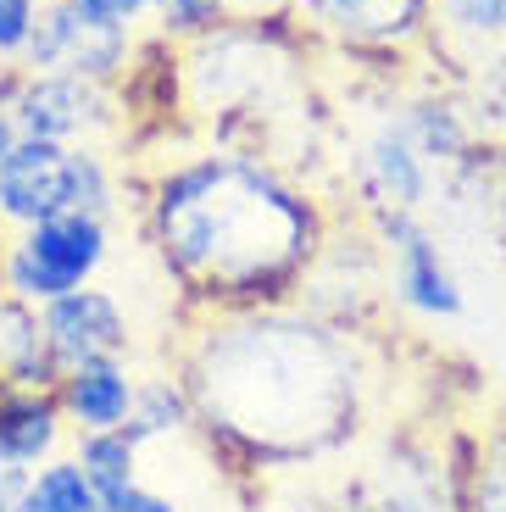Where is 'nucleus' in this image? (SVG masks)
<instances>
[{"label": "nucleus", "mask_w": 506, "mask_h": 512, "mask_svg": "<svg viewBox=\"0 0 506 512\" xmlns=\"http://www.w3.org/2000/svg\"><path fill=\"white\" fill-rule=\"evenodd\" d=\"M462 512H506V429L479 440L462 474Z\"/></svg>", "instance_id": "nucleus-20"}, {"label": "nucleus", "mask_w": 506, "mask_h": 512, "mask_svg": "<svg viewBox=\"0 0 506 512\" xmlns=\"http://www.w3.org/2000/svg\"><path fill=\"white\" fill-rule=\"evenodd\" d=\"M134 396H140V373L128 368V362H89V368L62 373V384H56V401H62L73 435L128 429Z\"/></svg>", "instance_id": "nucleus-14"}, {"label": "nucleus", "mask_w": 506, "mask_h": 512, "mask_svg": "<svg viewBox=\"0 0 506 512\" xmlns=\"http://www.w3.org/2000/svg\"><path fill=\"white\" fill-rule=\"evenodd\" d=\"M351 184L362 195L367 223L395 218V212H429L434 190H440V167L412 145L401 117H379L351 151Z\"/></svg>", "instance_id": "nucleus-9"}, {"label": "nucleus", "mask_w": 506, "mask_h": 512, "mask_svg": "<svg viewBox=\"0 0 506 512\" xmlns=\"http://www.w3.org/2000/svg\"><path fill=\"white\" fill-rule=\"evenodd\" d=\"M128 429H134L145 446L162 440V435L195 429V401H190V390H184V379H178V373H140V396H134Z\"/></svg>", "instance_id": "nucleus-17"}, {"label": "nucleus", "mask_w": 506, "mask_h": 512, "mask_svg": "<svg viewBox=\"0 0 506 512\" xmlns=\"http://www.w3.org/2000/svg\"><path fill=\"white\" fill-rule=\"evenodd\" d=\"M145 234L195 312H240L301 295L329 218L279 162L212 145L151 184Z\"/></svg>", "instance_id": "nucleus-2"}, {"label": "nucleus", "mask_w": 506, "mask_h": 512, "mask_svg": "<svg viewBox=\"0 0 506 512\" xmlns=\"http://www.w3.org/2000/svg\"><path fill=\"white\" fill-rule=\"evenodd\" d=\"M117 206H123V184L101 145L23 140L0 167V229L6 234L67 218V212L112 223Z\"/></svg>", "instance_id": "nucleus-4"}, {"label": "nucleus", "mask_w": 506, "mask_h": 512, "mask_svg": "<svg viewBox=\"0 0 506 512\" xmlns=\"http://www.w3.org/2000/svg\"><path fill=\"white\" fill-rule=\"evenodd\" d=\"M106 256H112V223L106 218L67 212V218L17 229L0 245V295H17L28 307H51L62 295L95 284Z\"/></svg>", "instance_id": "nucleus-5"}, {"label": "nucleus", "mask_w": 506, "mask_h": 512, "mask_svg": "<svg viewBox=\"0 0 506 512\" xmlns=\"http://www.w3.org/2000/svg\"><path fill=\"white\" fill-rule=\"evenodd\" d=\"M23 145V128H17V117H12V106H0V167H6V156Z\"/></svg>", "instance_id": "nucleus-26"}, {"label": "nucleus", "mask_w": 506, "mask_h": 512, "mask_svg": "<svg viewBox=\"0 0 506 512\" xmlns=\"http://www.w3.org/2000/svg\"><path fill=\"white\" fill-rule=\"evenodd\" d=\"M195 429L240 474H290L351 446L367 418V362L356 329L301 301L201 312L178 351Z\"/></svg>", "instance_id": "nucleus-1"}, {"label": "nucleus", "mask_w": 506, "mask_h": 512, "mask_svg": "<svg viewBox=\"0 0 506 512\" xmlns=\"http://www.w3.org/2000/svg\"><path fill=\"white\" fill-rule=\"evenodd\" d=\"M12 117L23 140H51V145H101L106 134L123 128V101L106 84L67 73H28L12 67Z\"/></svg>", "instance_id": "nucleus-7"}, {"label": "nucleus", "mask_w": 506, "mask_h": 512, "mask_svg": "<svg viewBox=\"0 0 506 512\" xmlns=\"http://www.w3.org/2000/svg\"><path fill=\"white\" fill-rule=\"evenodd\" d=\"M28 468H0V512H23Z\"/></svg>", "instance_id": "nucleus-25"}, {"label": "nucleus", "mask_w": 506, "mask_h": 512, "mask_svg": "<svg viewBox=\"0 0 506 512\" xmlns=\"http://www.w3.org/2000/svg\"><path fill=\"white\" fill-rule=\"evenodd\" d=\"M39 12H45V0H0V56L6 62H23Z\"/></svg>", "instance_id": "nucleus-22"}, {"label": "nucleus", "mask_w": 506, "mask_h": 512, "mask_svg": "<svg viewBox=\"0 0 506 512\" xmlns=\"http://www.w3.org/2000/svg\"><path fill=\"white\" fill-rule=\"evenodd\" d=\"M184 101L212 123L217 151L262 156L267 123L301 95V51L284 34V17H234L178 51Z\"/></svg>", "instance_id": "nucleus-3"}, {"label": "nucleus", "mask_w": 506, "mask_h": 512, "mask_svg": "<svg viewBox=\"0 0 506 512\" xmlns=\"http://www.w3.org/2000/svg\"><path fill=\"white\" fill-rule=\"evenodd\" d=\"M0 379L12 390H56L62 384L45 318L17 295H0Z\"/></svg>", "instance_id": "nucleus-15"}, {"label": "nucleus", "mask_w": 506, "mask_h": 512, "mask_svg": "<svg viewBox=\"0 0 506 512\" xmlns=\"http://www.w3.org/2000/svg\"><path fill=\"white\" fill-rule=\"evenodd\" d=\"M240 17V0H156V34L167 39V45H195V39H206L212 28L234 23Z\"/></svg>", "instance_id": "nucleus-19"}, {"label": "nucleus", "mask_w": 506, "mask_h": 512, "mask_svg": "<svg viewBox=\"0 0 506 512\" xmlns=\"http://www.w3.org/2000/svg\"><path fill=\"white\" fill-rule=\"evenodd\" d=\"M89 17H101V23H117V28H134L145 17H156V0H78Z\"/></svg>", "instance_id": "nucleus-23"}, {"label": "nucleus", "mask_w": 506, "mask_h": 512, "mask_svg": "<svg viewBox=\"0 0 506 512\" xmlns=\"http://www.w3.org/2000/svg\"><path fill=\"white\" fill-rule=\"evenodd\" d=\"M373 229H379V256H384V290L395 295V307L434 323L462 318L468 295H462V279H456L429 218L423 212H395V218H373Z\"/></svg>", "instance_id": "nucleus-8"}, {"label": "nucleus", "mask_w": 506, "mask_h": 512, "mask_svg": "<svg viewBox=\"0 0 506 512\" xmlns=\"http://www.w3.org/2000/svg\"><path fill=\"white\" fill-rule=\"evenodd\" d=\"M23 512H106V496L89 485V474L78 468L73 451H62V457H51L45 468L28 474Z\"/></svg>", "instance_id": "nucleus-18"}, {"label": "nucleus", "mask_w": 506, "mask_h": 512, "mask_svg": "<svg viewBox=\"0 0 506 512\" xmlns=\"http://www.w3.org/2000/svg\"><path fill=\"white\" fill-rule=\"evenodd\" d=\"M445 67L468 78L490 56L506 51V0H429V34Z\"/></svg>", "instance_id": "nucleus-12"}, {"label": "nucleus", "mask_w": 506, "mask_h": 512, "mask_svg": "<svg viewBox=\"0 0 506 512\" xmlns=\"http://www.w3.org/2000/svg\"><path fill=\"white\" fill-rule=\"evenodd\" d=\"M106 512H184L173 496H162V490H151V485H134L128 496H117V501H106Z\"/></svg>", "instance_id": "nucleus-24"}, {"label": "nucleus", "mask_w": 506, "mask_h": 512, "mask_svg": "<svg viewBox=\"0 0 506 512\" xmlns=\"http://www.w3.org/2000/svg\"><path fill=\"white\" fill-rule=\"evenodd\" d=\"M67 446V412L56 390H0V468H45Z\"/></svg>", "instance_id": "nucleus-13"}, {"label": "nucleus", "mask_w": 506, "mask_h": 512, "mask_svg": "<svg viewBox=\"0 0 506 512\" xmlns=\"http://www.w3.org/2000/svg\"><path fill=\"white\" fill-rule=\"evenodd\" d=\"M468 112H473V123H479V134L484 140H506V51L501 56H490L484 67H473L468 78Z\"/></svg>", "instance_id": "nucleus-21"}, {"label": "nucleus", "mask_w": 506, "mask_h": 512, "mask_svg": "<svg viewBox=\"0 0 506 512\" xmlns=\"http://www.w3.org/2000/svg\"><path fill=\"white\" fill-rule=\"evenodd\" d=\"M290 17L340 51H406L429 34V0H290Z\"/></svg>", "instance_id": "nucleus-10"}, {"label": "nucleus", "mask_w": 506, "mask_h": 512, "mask_svg": "<svg viewBox=\"0 0 506 512\" xmlns=\"http://www.w3.org/2000/svg\"><path fill=\"white\" fill-rule=\"evenodd\" d=\"M140 56V39L134 28H117L89 17L78 0H45V12L34 23V39L23 51L28 73H67V78H89V84H106L117 90V78H128Z\"/></svg>", "instance_id": "nucleus-6"}, {"label": "nucleus", "mask_w": 506, "mask_h": 512, "mask_svg": "<svg viewBox=\"0 0 506 512\" xmlns=\"http://www.w3.org/2000/svg\"><path fill=\"white\" fill-rule=\"evenodd\" d=\"M39 318H45V334H51L62 373L89 368V362H128V351H134V329H128L123 301L112 290H101V284H84V290L62 295L51 307H39Z\"/></svg>", "instance_id": "nucleus-11"}, {"label": "nucleus", "mask_w": 506, "mask_h": 512, "mask_svg": "<svg viewBox=\"0 0 506 512\" xmlns=\"http://www.w3.org/2000/svg\"><path fill=\"white\" fill-rule=\"evenodd\" d=\"M73 457L89 474V485L101 490L106 501H117L140 485L145 440L134 435V429H95V435H73Z\"/></svg>", "instance_id": "nucleus-16"}]
</instances>
